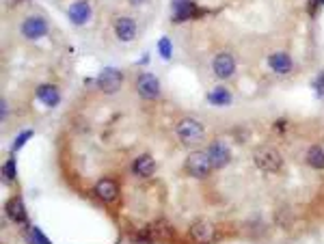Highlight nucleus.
I'll use <instances>...</instances> for the list:
<instances>
[{"mask_svg": "<svg viewBox=\"0 0 324 244\" xmlns=\"http://www.w3.org/2000/svg\"><path fill=\"white\" fill-rule=\"evenodd\" d=\"M136 22L132 18H128V15H121V18H117L115 22V35L121 39V42H132V39H136Z\"/></svg>", "mask_w": 324, "mask_h": 244, "instance_id": "obj_11", "label": "nucleus"}, {"mask_svg": "<svg viewBox=\"0 0 324 244\" xmlns=\"http://www.w3.org/2000/svg\"><path fill=\"white\" fill-rule=\"evenodd\" d=\"M214 225L208 221H197L190 227V240L197 244H210L214 240Z\"/></svg>", "mask_w": 324, "mask_h": 244, "instance_id": "obj_8", "label": "nucleus"}, {"mask_svg": "<svg viewBox=\"0 0 324 244\" xmlns=\"http://www.w3.org/2000/svg\"><path fill=\"white\" fill-rule=\"evenodd\" d=\"M3 119H7V102L3 100Z\"/></svg>", "mask_w": 324, "mask_h": 244, "instance_id": "obj_25", "label": "nucleus"}, {"mask_svg": "<svg viewBox=\"0 0 324 244\" xmlns=\"http://www.w3.org/2000/svg\"><path fill=\"white\" fill-rule=\"evenodd\" d=\"M208 153H210V160H212V167L214 169H223L227 162H229V158H231V151H229V147H227L223 141L210 143Z\"/></svg>", "mask_w": 324, "mask_h": 244, "instance_id": "obj_9", "label": "nucleus"}, {"mask_svg": "<svg viewBox=\"0 0 324 244\" xmlns=\"http://www.w3.org/2000/svg\"><path fill=\"white\" fill-rule=\"evenodd\" d=\"M5 212H7V216H9L13 223H20V225L28 223V216H26V208H24V201H22L20 197H13V199H9V201H7V206H5Z\"/></svg>", "mask_w": 324, "mask_h": 244, "instance_id": "obj_14", "label": "nucleus"}, {"mask_svg": "<svg viewBox=\"0 0 324 244\" xmlns=\"http://www.w3.org/2000/svg\"><path fill=\"white\" fill-rule=\"evenodd\" d=\"M177 138L184 145H199L206 138V128L199 124L197 119H182L175 128Z\"/></svg>", "mask_w": 324, "mask_h": 244, "instance_id": "obj_1", "label": "nucleus"}, {"mask_svg": "<svg viewBox=\"0 0 324 244\" xmlns=\"http://www.w3.org/2000/svg\"><path fill=\"white\" fill-rule=\"evenodd\" d=\"M315 93H318V97L324 100V71H320L318 78H315Z\"/></svg>", "mask_w": 324, "mask_h": 244, "instance_id": "obj_24", "label": "nucleus"}, {"mask_svg": "<svg viewBox=\"0 0 324 244\" xmlns=\"http://www.w3.org/2000/svg\"><path fill=\"white\" fill-rule=\"evenodd\" d=\"M3 173H5V177H7V180H13V177H15V160H13V158H9V160L5 162Z\"/></svg>", "mask_w": 324, "mask_h": 244, "instance_id": "obj_23", "label": "nucleus"}, {"mask_svg": "<svg viewBox=\"0 0 324 244\" xmlns=\"http://www.w3.org/2000/svg\"><path fill=\"white\" fill-rule=\"evenodd\" d=\"M37 97L46 104V106H56V104H59V100H61L59 91H56V87H52V85L37 87Z\"/></svg>", "mask_w": 324, "mask_h": 244, "instance_id": "obj_17", "label": "nucleus"}, {"mask_svg": "<svg viewBox=\"0 0 324 244\" xmlns=\"http://www.w3.org/2000/svg\"><path fill=\"white\" fill-rule=\"evenodd\" d=\"M158 52H160V56H162V59H165V61H169V59H171V39H169V37H162L160 39V42H158Z\"/></svg>", "mask_w": 324, "mask_h": 244, "instance_id": "obj_20", "label": "nucleus"}, {"mask_svg": "<svg viewBox=\"0 0 324 244\" xmlns=\"http://www.w3.org/2000/svg\"><path fill=\"white\" fill-rule=\"evenodd\" d=\"M208 102L212 104V106H229L231 104V93L227 91L225 87H216L214 91L208 93Z\"/></svg>", "mask_w": 324, "mask_h": 244, "instance_id": "obj_18", "label": "nucleus"}, {"mask_svg": "<svg viewBox=\"0 0 324 244\" xmlns=\"http://www.w3.org/2000/svg\"><path fill=\"white\" fill-rule=\"evenodd\" d=\"M95 194H97V197H100L104 203H112V201L117 199L119 188H117V184L112 182V180H102V182L95 184Z\"/></svg>", "mask_w": 324, "mask_h": 244, "instance_id": "obj_16", "label": "nucleus"}, {"mask_svg": "<svg viewBox=\"0 0 324 244\" xmlns=\"http://www.w3.org/2000/svg\"><path fill=\"white\" fill-rule=\"evenodd\" d=\"M30 244H52V242L48 240V235L42 233V229H37L35 227V229L30 231Z\"/></svg>", "mask_w": 324, "mask_h": 244, "instance_id": "obj_21", "label": "nucleus"}, {"mask_svg": "<svg viewBox=\"0 0 324 244\" xmlns=\"http://www.w3.org/2000/svg\"><path fill=\"white\" fill-rule=\"evenodd\" d=\"M268 65L274 74H290L292 67H294V61L288 52H274L268 56Z\"/></svg>", "mask_w": 324, "mask_h": 244, "instance_id": "obj_13", "label": "nucleus"}, {"mask_svg": "<svg viewBox=\"0 0 324 244\" xmlns=\"http://www.w3.org/2000/svg\"><path fill=\"white\" fill-rule=\"evenodd\" d=\"M212 69H214V74L221 78V80H227V78H231L233 74H236V61H233V56L231 54H218L214 56V61H212Z\"/></svg>", "mask_w": 324, "mask_h": 244, "instance_id": "obj_7", "label": "nucleus"}, {"mask_svg": "<svg viewBox=\"0 0 324 244\" xmlns=\"http://www.w3.org/2000/svg\"><path fill=\"white\" fill-rule=\"evenodd\" d=\"M197 15V7L192 0H173V22H186Z\"/></svg>", "mask_w": 324, "mask_h": 244, "instance_id": "obj_12", "label": "nucleus"}, {"mask_svg": "<svg viewBox=\"0 0 324 244\" xmlns=\"http://www.w3.org/2000/svg\"><path fill=\"white\" fill-rule=\"evenodd\" d=\"M132 171H134V175H139V177H149L156 173V160H153L149 153H143V156L134 160Z\"/></svg>", "mask_w": 324, "mask_h": 244, "instance_id": "obj_15", "label": "nucleus"}, {"mask_svg": "<svg viewBox=\"0 0 324 244\" xmlns=\"http://www.w3.org/2000/svg\"><path fill=\"white\" fill-rule=\"evenodd\" d=\"M130 3H132V5H141L143 0H130Z\"/></svg>", "mask_w": 324, "mask_h": 244, "instance_id": "obj_26", "label": "nucleus"}, {"mask_svg": "<svg viewBox=\"0 0 324 244\" xmlns=\"http://www.w3.org/2000/svg\"><path fill=\"white\" fill-rule=\"evenodd\" d=\"M136 91H139V95L143 97V100H156V97L160 95L158 78L153 74H149V71H143V74H139V78H136Z\"/></svg>", "mask_w": 324, "mask_h": 244, "instance_id": "obj_5", "label": "nucleus"}, {"mask_svg": "<svg viewBox=\"0 0 324 244\" xmlns=\"http://www.w3.org/2000/svg\"><path fill=\"white\" fill-rule=\"evenodd\" d=\"M22 35L26 39H42L44 35H48V22L42 18V15H30L22 22Z\"/></svg>", "mask_w": 324, "mask_h": 244, "instance_id": "obj_6", "label": "nucleus"}, {"mask_svg": "<svg viewBox=\"0 0 324 244\" xmlns=\"http://www.w3.org/2000/svg\"><path fill=\"white\" fill-rule=\"evenodd\" d=\"M67 18L71 20V24H76V26H83L91 20V7H89L87 0H76L74 5L67 9Z\"/></svg>", "mask_w": 324, "mask_h": 244, "instance_id": "obj_10", "label": "nucleus"}, {"mask_svg": "<svg viewBox=\"0 0 324 244\" xmlns=\"http://www.w3.org/2000/svg\"><path fill=\"white\" fill-rule=\"evenodd\" d=\"M30 136H32V130H26V132H20V134H18V138H15V141H13V151L22 149V145L26 143Z\"/></svg>", "mask_w": 324, "mask_h": 244, "instance_id": "obj_22", "label": "nucleus"}, {"mask_svg": "<svg viewBox=\"0 0 324 244\" xmlns=\"http://www.w3.org/2000/svg\"><path fill=\"white\" fill-rule=\"evenodd\" d=\"M307 162L313 169H324V145H313L307 151Z\"/></svg>", "mask_w": 324, "mask_h": 244, "instance_id": "obj_19", "label": "nucleus"}, {"mask_svg": "<svg viewBox=\"0 0 324 244\" xmlns=\"http://www.w3.org/2000/svg\"><path fill=\"white\" fill-rule=\"evenodd\" d=\"M255 165L259 171H264V173H279L283 167V158L277 149L262 147L255 151Z\"/></svg>", "mask_w": 324, "mask_h": 244, "instance_id": "obj_2", "label": "nucleus"}, {"mask_svg": "<svg viewBox=\"0 0 324 244\" xmlns=\"http://www.w3.org/2000/svg\"><path fill=\"white\" fill-rule=\"evenodd\" d=\"M121 85H124V74L115 67H104L97 76V87L104 93H117Z\"/></svg>", "mask_w": 324, "mask_h": 244, "instance_id": "obj_4", "label": "nucleus"}, {"mask_svg": "<svg viewBox=\"0 0 324 244\" xmlns=\"http://www.w3.org/2000/svg\"><path fill=\"white\" fill-rule=\"evenodd\" d=\"M212 160H210V153L206 151H192L188 158H186V171L192 177H208L210 171H212Z\"/></svg>", "mask_w": 324, "mask_h": 244, "instance_id": "obj_3", "label": "nucleus"}, {"mask_svg": "<svg viewBox=\"0 0 324 244\" xmlns=\"http://www.w3.org/2000/svg\"><path fill=\"white\" fill-rule=\"evenodd\" d=\"M320 3H322V5H324V0H320Z\"/></svg>", "mask_w": 324, "mask_h": 244, "instance_id": "obj_27", "label": "nucleus"}]
</instances>
